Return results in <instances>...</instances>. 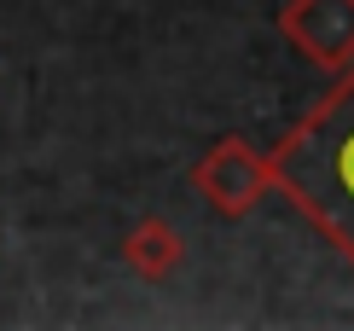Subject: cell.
Segmentation results:
<instances>
[{
  "label": "cell",
  "mask_w": 354,
  "mask_h": 331,
  "mask_svg": "<svg viewBox=\"0 0 354 331\" xmlns=\"http://www.w3.org/2000/svg\"><path fill=\"white\" fill-rule=\"evenodd\" d=\"M273 192L308 215L337 256L354 262V64L268 152Z\"/></svg>",
  "instance_id": "1"
},
{
  "label": "cell",
  "mask_w": 354,
  "mask_h": 331,
  "mask_svg": "<svg viewBox=\"0 0 354 331\" xmlns=\"http://www.w3.org/2000/svg\"><path fill=\"white\" fill-rule=\"evenodd\" d=\"M192 192L203 198V209L221 221H244L250 209L273 192V175H268V152L244 140V134H221V140L192 163Z\"/></svg>",
  "instance_id": "2"
},
{
  "label": "cell",
  "mask_w": 354,
  "mask_h": 331,
  "mask_svg": "<svg viewBox=\"0 0 354 331\" xmlns=\"http://www.w3.org/2000/svg\"><path fill=\"white\" fill-rule=\"evenodd\" d=\"M279 35L308 64L343 76L354 64V0H285L279 6Z\"/></svg>",
  "instance_id": "3"
},
{
  "label": "cell",
  "mask_w": 354,
  "mask_h": 331,
  "mask_svg": "<svg viewBox=\"0 0 354 331\" xmlns=\"http://www.w3.org/2000/svg\"><path fill=\"white\" fill-rule=\"evenodd\" d=\"M122 262L134 267L145 285H163L174 267L186 262V238H180V227L163 221V215H140L134 227H128V238H122Z\"/></svg>",
  "instance_id": "4"
}]
</instances>
